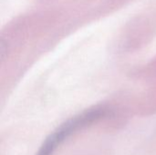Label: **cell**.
<instances>
[{"mask_svg":"<svg viewBox=\"0 0 156 155\" xmlns=\"http://www.w3.org/2000/svg\"><path fill=\"white\" fill-rule=\"evenodd\" d=\"M103 111L93 110L86 111L65 122L46 138L36 155H52L56 149L70 134L99 120L101 116H103Z\"/></svg>","mask_w":156,"mask_h":155,"instance_id":"cell-1","label":"cell"}]
</instances>
